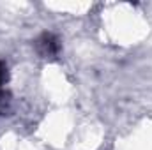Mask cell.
I'll return each instance as SVG.
<instances>
[{
	"label": "cell",
	"instance_id": "1",
	"mask_svg": "<svg viewBox=\"0 0 152 150\" xmlns=\"http://www.w3.org/2000/svg\"><path fill=\"white\" fill-rule=\"evenodd\" d=\"M37 48L42 57H55L60 50V44L53 34H42L41 39L37 41Z\"/></svg>",
	"mask_w": 152,
	"mask_h": 150
},
{
	"label": "cell",
	"instance_id": "2",
	"mask_svg": "<svg viewBox=\"0 0 152 150\" xmlns=\"http://www.w3.org/2000/svg\"><path fill=\"white\" fill-rule=\"evenodd\" d=\"M9 97H11V95L0 88V115H4V113L9 110V104H11V99H9Z\"/></svg>",
	"mask_w": 152,
	"mask_h": 150
},
{
	"label": "cell",
	"instance_id": "3",
	"mask_svg": "<svg viewBox=\"0 0 152 150\" xmlns=\"http://www.w3.org/2000/svg\"><path fill=\"white\" fill-rule=\"evenodd\" d=\"M7 79H9L7 66H5L4 62H0V88H2V85H5V83H7Z\"/></svg>",
	"mask_w": 152,
	"mask_h": 150
}]
</instances>
